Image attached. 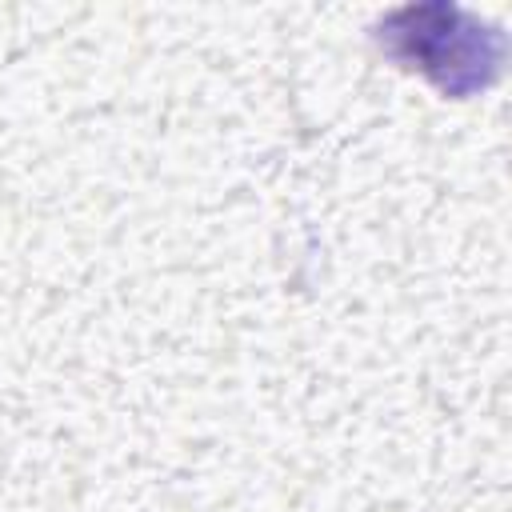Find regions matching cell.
Listing matches in <instances>:
<instances>
[{"label":"cell","instance_id":"1","mask_svg":"<svg viewBox=\"0 0 512 512\" xmlns=\"http://www.w3.org/2000/svg\"><path fill=\"white\" fill-rule=\"evenodd\" d=\"M372 40L392 64L420 72L436 92L452 100L484 92L500 76L508 48L496 24L448 0L404 4L384 12L372 24Z\"/></svg>","mask_w":512,"mask_h":512}]
</instances>
